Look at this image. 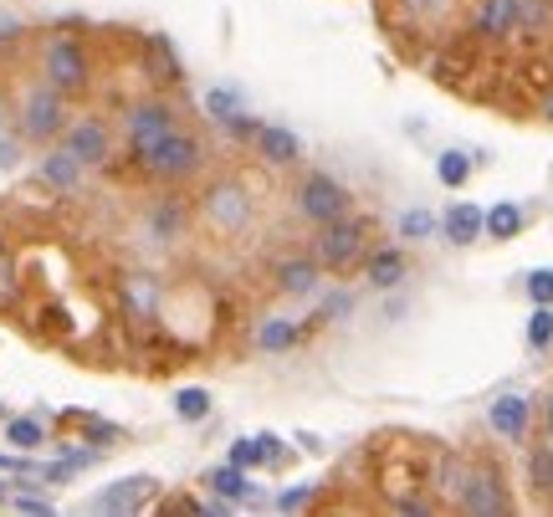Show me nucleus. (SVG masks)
I'll return each instance as SVG.
<instances>
[{"label": "nucleus", "mask_w": 553, "mask_h": 517, "mask_svg": "<svg viewBox=\"0 0 553 517\" xmlns=\"http://www.w3.org/2000/svg\"><path fill=\"white\" fill-rule=\"evenodd\" d=\"M47 77H52V88H62V93L88 88V57H82V47L72 36H52L47 41Z\"/></svg>", "instance_id": "obj_3"}, {"label": "nucleus", "mask_w": 553, "mask_h": 517, "mask_svg": "<svg viewBox=\"0 0 553 517\" xmlns=\"http://www.w3.org/2000/svg\"><path fill=\"white\" fill-rule=\"evenodd\" d=\"M205 487L216 492V497H226V502H246V497H251V482H246V471H241V466H221Z\"/></svg>", "instance_id": "obj_18"}, {"label": "nucleus", "mask_w": 553, "mask_h": 517, "mask_svg": "<svg viewBox=\"0 0 553 517\" xmlns=\"http://www.w3.org/2000/svg\"><path fill=\"white\" fill-rule=\"evenodd\" d=\"M472 26L477 36H513L523 26V0H482Z\"/></svg>", "instance_id": "obj_10"}, {"label": "nucleus", "mask_w": 553, "mask_h": 517, "mask_svg": "<svg viewBox=\"0 0 553 517\" xmlns=\"http://www.w3.org/2000/svg\"><path fill=\"white\" fill-rule=\"evenodd\" d=\"M543 430L553 436V395H548V405H543Z\"/></svg>", "instance_id": "obj_34"}, {"label": "nucleus", "mask_w": 553, "mask_h": 517, "mask_svg": "<svg viewBox=\"0 0 553 517\" xmlns=\"http://www.w3.org/2000/svg\"><path fill=\"white\" fill-rule=\"evenodd\" d=\"M11 507H21V512H52L47 497H11Z\"/></svg>", "instance_id": "obj_33"}, {"label": "nucleus", "mask_w": 553, "mask_h": 517, "mask_svg": "<svg viewBox=\"0 0 553 517\" xmlns=\"http://www.w3.org/2000/svg\"><path fill=\"white\" fill-rule=\"evenodd\" d=\"M67 149L82 159V164H103L108 159V134L98 123H77L72 134H67Z\"/></svg>", "instance_id": "obj_11"}, {"label": "nucleus", "mask_w": 553, "mask_h": 517, "mask_svg": "<svg viewBox=\"0 0 553 517\" xmlns=\"http://www.w3.org/2000/svg\"><path fill=\"white\" fill-rule=\"evenodd\" d=\"M364 256V221L354 215H338V221L318 226V262L333 267V272H349Z\"/></svg>", "instance_id": "obj_1"}, {"label": "nucleus", "mask_w": 553, "mask_h": 517, "mask_svg": "<svg viewBox=\"0 0 553 517\" xmlns=\"http://www.w3.org/2000/svg\"><path fill=\"white\" fill-rule=\"evenodd\" d=\"M21 134L26 139H52L62 134V88H36L21 103Z\"/></svg>", "instance_id": "obj_5"}, {"label": "nucleus", "mask_w": 553, "mask_h": 517, "mask_svg": "<svg viewBox=\"0 0 553 517\" xmlns=\"http://www.w3.org/2000/svg\"><path fill=\"white\" fill-rule=\"evenodd\" d=\"M149 492H154V482H149V477H129V482H118L113 492H103L93 507H98V512H129V507H139Z\"/></svg>", "instance_id": "obj_13"}, {"label": "nucleus", "mask_w": 553, "mask_h": 517, "mask_svg": "<svg viewBox=\"0 0 553 517\" xmlns=\"http://www.w3.org/2000/svg\"><path fill=\"white\" fill-rule=\"evenodd\" d=\"M277 282H282L287 292H308V287L318 282V267H313V262H282V267H277Z\"/></svg>", "instance_id": "obj_20"}, {"label": "nucleus", "mask_w": 553, "mask_h": 517, "mask_svg": "<svg viewBox=\"0 0 553 517\" xmlns=\"http://www.w3.org/2000/svg\"><path fill=\"white\" fill-rule=\"evenodd\" d=\"M226 128H231L236 139H257V134H262V123H251V118H241V113H236V118H231Z\"/></svg>", "instance_id": "obj_32"}, {"label": "nucleus", "mask_w": 553, "mask_h": 517, "mask_svg": "<svg viewBox=\"0 0 553 517\" xmlns=\"http://www.w3.org/2000/svg\"><path fill=\"white\" fill-rule=\"evenodd\" d=\"M16 297V272H11V256L0 251V303H11Z\"/></svg>", "instance_id": "obj_28"}, {"label": "nucleus", "mask_w": 553, "mask_h": 517, "mask_svg": "<svg viewBox=\"0 0 553 517\" xmlns=\"http://www.w3.org/2000/svg\"><path fill=\"white\" fill-rule=\"evenodd\" d=\"M528 343H533V349L553 343V303H538V313L528 318Z\"/></svg>", "instance_id": "obj_22"}, {"label": "nucleus", "mask_w": 553, "mask_h": 517, "mask_svg": "<svg viewBox=\"0 0 553 517\" xmlns=\"http://www.w3.org/2000/svg\"><path fill=\"white\" fill-rule=\"evenodd\" d=\"M262 461H267L262 436H257V441H236V446H231V466H241V471H246V466H262Z\"/></svg>", "instance_id": "obj_24"}, {"label": "nucleus", "mask_w": 553, "mask_h": 517, "mask_svg": "<svg viewBox=\"0 0 553 517\" xmlns=\"http://www.w3.org/2000/svg\"><path fill=\"white\" fill-rule=\"evenodd\" d=\"M0 497H6V482H0Z\"/></svg>", "instance_id": "obj_36"}, {"label": "nucleus", "mask_w": 553, "mask_h": 517, "mask_svg": "<svg viewBox=\"0 0 553 517\" xmlns=\"http://www.w3.org/2000/svg\"><path fill=\"white\" fill-rule=\"evenodd\" d=\"M11 446L36 451V446H41V425H36V420H11Z\"/></svg>", "instance_id": "obj_26"}, {"label": "nucleus", "mask_w": 553, "mask_h": 517, "mask_svg": "<svg viewBox=\"0 0 553 517\" xmlns=\"http://www.w3.org/2000/svg\"><path fill=\"white\" fill-rule=\"evenodd\" d=\"M487 425L497 430L502 441H523L528 425H533V405H528L523 395H497L492 410H487Z\"/></svg>", "instance_id": "obj_7"}, {"label": "nucleus", "mask_w": 553, "mask_h": 517, "mask_svg": "<svg viewBox=\"0 0 553 517\" xmlns=\"http://www.w3.org/2000/svg\"><path fill=\"white\" fill-rule=\"evenodd\" d=\"M164 134H175V113L164 103H144L129 113V139H134V154H144L149 144H159Z\"/></svg>", "instance_id": "obj_8"}, {"label": "nucleus", "mask_w": 553, "mask_h": 517, "mask_svg": "<svg viewBox=\"0 0 553 517\" xmlns=\"http://www.w3.org/2000/svg\"><path fill=\"white\" fill-rule=\"evenodd\" d=\"M528 297H533V303H553V267L528 272Z\"/></svg>", "instance_id": "obj_27"}, {"label": "nucleus", "mask_w": 553, "mask_h": 517, "mask_svg": "<svg viewBox=\"0 0 553 517\" xmlns=\"http://www.w3.org/2000/svg\"><path fill=\"white\" fill-rule=\"evenodd\" d=\"M456 507H461V512H472V517H497V512H507L513 502H507V492H502V482H497V471H492V466H472V477H466Z\"/></svg>", "instance_id": "obj_4"}, {"label": "nucleus", "mask_w": 553, "mask_h": 517, "mask_svg": "<svg viewBox=\"0 0 553 517\" xmlns=\"http://www.w3.org/2000/svg\"><path fill=\"white\" fill-rule=\"evenodd\" d=\"M292 338H297V328H292L287 318H272V323L257 333V343H262V349H287Z\"/></svg>", "instance_id": "obj_23"}, {"label": "nucleus", "mask_w": 553, "mask_h": 517, "mask_svg": "<svg viewBox=\"0 0 553 517\" xmlns=\"http://www.w3.org/2000/svg\"><path fill=\"white\" fill-rule=\"evenodd\" d=\"M41 175H47L57 190H77V180H82V159H77L72 149H57V154L41 159Z\"/></svg>", "instance_id": "obj_16"}, {"label": "nucleus", "mask_w": 553, "mask_h": 517, "mask_svg": "<svg viewBox=\"0 0 553 517\" xmlns=\"http://www.w3.org/2000/svg\"><path fill=\"white\" fill-rule=\"evenodd\" d=\"M139 159H144L149 175H159V180H185V175H195V169H200V144L190 134H164Z\"/></svg>", "instance_id": "obj_2"}, {"label": "nucleus", "mask_w": 553, "mask_h": 517, "mask_svg": "<svg viewBox=\"0 0 553 517\" xmlns=\"http://www.w3.org/2000/svg\"><path fill=\"white\" fill-rule=\"evenodd\" d=\"M436 175H441V185H466V175H472V159H466L461 149H446L441 159H436Z\"/></svg>", "instance_id": "obj_19"}, {"label": "nucleus", "mask_w": 553, "mask_h": 517, "mask_svg": "<svg viewBox=\"0 0 553 517\" xmlns=\"http://www.w3.org/2000/svg\"><path fill=\"white\" fill-rule=\"evenodd\" d=\"M543 118H553V98H548V103H543Z\"/></svg>", "instance_id": "obj_35"}, {"label": "nucleus", "mask_w": 553, "mask_h": 517, "mask_svg": "<svg viewBox=\"0 0 553 517\" xmlns=\"http://www.w3.org/2000/svg\"><path fill=\"white\" fill-rule=\"evenodd\" d=\"M297 200H303V215H308V221H318V226L338 221V215H349V190L338 185V180H328V175H313Z\"/></svg>", "instance_id": "obj_6"}, {"label": "nucleus", "mask_w": 553, "mask_h": 517, "mask_svg": "<svg viewBox=\"0 0 553 517\" xmlns=\"http://www.w3.org/2000/svg\"><path fill=\"white\" fill-rule=\"evenodd\" d=\"M441 236H446L451 246H472V241H482V236H487V215H482L477 205L456 200V205L441 215Z\"/></svg>", "instance_id": "obj_9"}, {"label": "nucleus", "mask_w": 553, "mask_h": 517, "mask_svg": "<svg viewBox=\"0 0 553 517\" xmlns=\"http://www.w3.org/2000/svg\"><path fill=\"white\" fill-rule=\"evenodd\" d=\"M431 226H436V221H431V215H425V210H410L405 221H400V231H405V236H425Z\"/></svg>", "instance_id": "obj_30"}, {"label": "nucleus", "mask_w": 553, "mask_h": 517, "mask_svg": "<svg viewBox=\"0 0 553 517\" xmlns=\"http://www.w3.org/2000/svg\"><path fill=\"white\" fill-rule=\"evenodd\" d=\"M523 231V205L518 200H497L487 210V241H513Z\"/></svg>", "instance_id": "obj_14"}, {"label": "nucleus", "mask_w": 553, "mask_h": 517, "mask_svg": "<svg viewBox=\"0 0 553 517\" xmlns=\"http://www.w3.org/2000/svg\"><path fill=\"white\" fill-rule=\"evenodd\" d=\"M257 144H262V154H267L272 164H292V159H297V139L287 134V128H277V123H262Z\"/></svg>", "instance_id": "obj_17"}, {"label": "nucleus", "mask_w": 553, "mask_h": 517, "mask_svg": "<svg viewBox=\"0 0 553 517\" xmlns=\"http://www.w3.org/2000/svg\"><path fill=\"white\" fill-rule=\"evenodd\" d=\"M210 221H216L221 231H231V226H241L246 221V195L241 190H231V185H221V190H210Z\"/></svg>", "instance_id": "obj_12"}, {"label": "nucleus", "mask_w": 553, "mask_h": 517, "mask_svg": "<svg viewBox=\"0 0 553 517\" xmlns=\"http://www.w3.org/2000/svg\"><path fill=\"white\" fill-rule=\"evenodd\" d=\"M205 103H210V113H216L221 123H231V118H236V98H231V93H210Z\"/></svg>", "instance_id": "obj_29"}, {"label": "nucleus", "mask_w": 553, "mask_h": 517, "mask_svg": "<svg viewBox=\"0 0 553 517\" xmlns=\"http://www.w3.org/2000/svg\"><path fill=\"white\" fill-rule=\"evenodd\" d=\"M528 471H533V487L553 492V446H533V456H528Z\"/></svg>", "instance_id": "obj_21"}, {"label": "nucleus", "mask_w": 553, "mask_h": 517, "mask_svg": "<svg viewBox=\"0 0 553 517\" xmlns=\"http://www.w3.org/2000/svg\"><path fill=\"white\" fill-rule=\"evenodd\" d=\"M405 282V251L400 246H385L369 256V287H395Z\"/></svg>", "instance_id": "obj_15"}, {"label": "nucleus", "mask_w": 553, "mask_h": 517, "mask_svg": "<svg viewBox=\"0 0 553 517\" xmlns=\"http://www.w3.org/2000/svg\"><path fill=\"white\" fill-rule=\"evenodd\" d=\"M175 410H180V420H205V415H210V395H205V390H185V395L175 400Z\"/></svg>", "instance_id": "obj_25"}, {"label": "nucleus", "mask_w": 553, "mask_h": 517, "mask_svg": "<svg viewBox=\"0 0 553 517\" xmlns=\"http://www.w3.org/2000/svg\"><path fill=\"white\" fill-rule=\"evenodd\" d=\"M313 492H318V487H292L277 507H282V512H297V507H308V497H313Z\"/></svg>", "instance_id": "obj_31"}]
</instances>
